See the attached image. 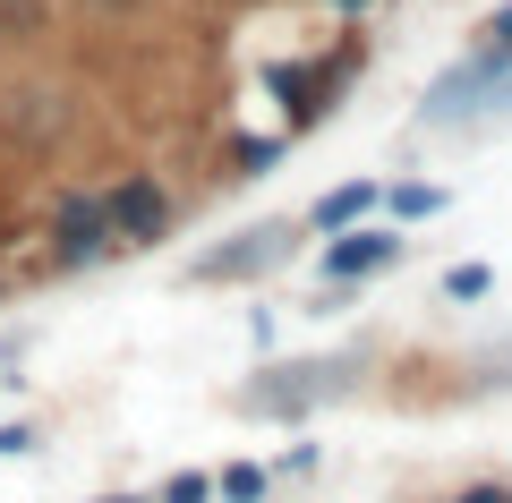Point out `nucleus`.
<instances>
[{
  "mask_svg": "<svg viewBox=\"0 0 512 503\" xmlns=\"http://www.w3.org/2000/svg\"><path fill=\"white\" fill-rule=\"evenodd\" d=\"M163 503H205V478H171V495Z\"/></svg>",
  "mask_w": 512,
  "mask_h": 503,
  "instance_id": "nucleus-9",
  "label": "nucleus"
},
{
  "mask_svg": "<svg viewBox=\"0 0 512 503\" xmlns=\"http://www.w3.org/2000/svg\"><path fill=\"white\" fill-rule=\"evenodd\" d=\"M342 9H350V0H342Z\"/></svg>",
  "mask_w": 512,
  "mask_h": 503,
  "instance_id": "nucleus-11",
  "label": "nucleus"
},
{
  "mask_svg": "<svg viewBox=\"0 0 512 503\" xmlns=\"http://www.w3.org/2000/svg\"><path fill=\"white\" fill-rule=\"evenodd\" d=\"M487 290H495L487 265H453V273H444V299H487Z\"/></svg>",
  "mask_w": 512,
  "mask_h": 503,
  "instance_id": "nucleus-6",
  "label": "nucleus"
},
{
  "mask_svg": "<svg viewBox=\"0 0 512 503\" xmlns=\"http://www.w3.org/2000/svg\"><path fill=\"white\" fill-rule=\"evenodd\" d=\"M393 256H402V239H393V231H350V239H333L325 273H333V282H359V273H384Z\"/></svg>",
  "mask_w": 512,
  "mask_h": 503,
  "instance_id": "nucleus-4",
  "label": "nucleus"
},
{
  "mask_svg": "<svg viewBox=\"0 0 512 503\" xmlns=\"http://www.w3.org/2000/svg\"><path fill=\"white\" fill-rule=\"evenodd\" d=\"M504 103H512V94H504Z\"/></svg>",
  "mask_w": 512,
  "mask_h": 503,
  "instance_id": "nucleus-12",
  "label": "nucleus"
},
{
  "mask_svg": "<svg viewBox=\"0 0 512 503\" xmlns=\"http://www.w3.org/2000/svg\"><path fill=\"white\" fill-rule=\"evenodd\" d=\"M461 503H512V495H504V486H478V495H461Z\"/></svg>",
  "mask_w": 512,
  "mask_h": 503,
  "instance_id": "nucleus-10",
  "label": "nucleus"
},
{
  "mask_svg": "<svg viewBox=\"0 0 512 503\" xmlns=\"http://www.w3.org/2000/svg\"><path fill=\"white\" fill-rule=\"evenodd\" d=\"M274 256H291V222H265V231H248V248H231V256H205V282H239V273H265Z\"/></svg>",
  "mask_w": 512,
  "mask_h": 503,
  "instance_id": "nucleus-3",
  "label": "nucleus"
},
{
  "mask_svg": "<svg viewBox=\"0 0 512 503\" xmlns=\"http://www.w3.org/2000/svg\"><path fill=\"white\" fill-rule=\"evenodd\" d=\"M256 486H265L256 469H222V495H231V503H256Z\"/></svg>",
  "mask_w": 512,
  "mask_h": 503,
  "instance_id": "nucleus-8",
  "label": "nucleus"
},
{
  "mask_svg": "<svg viewBox=\"0 0 512 503\" xmlns=\"http://www.w3.org/2000/svg\"><path fill=\"white\" fill-rule=\"evenodd\" d=\"M103 205H111V231H120V248H137V239H163V222H171V197L146 180V171H137V180H120Z\"/></svg>",
  "mask_w": 512,
  "mask_h": 503,
  "instance_id": "nucleus-2",
  "label": "nucleus"
},
{
  "mask_svg": "<svg viewBox=\"0 0 512 503\" xmlns=\"http://www.w3.org/2000/svg\"><path fill=\"white\" fill-rule=\"evenodd\" d=\"M52 248L69 256V265L111 256V248H120V231H111V205H103V197H69V205H60V222H52Z\"/></svg>",
  "mask_w": 512,
  "mask_h": 503,
  "instance_id": "nucleus-1",
  "label": "nucleus"
},
{
  "mask_svg": "<svg viewBox=\"0 0 512 503\" xmlns=\"http://www.w3.org/2000/svg\"><path fill=\"white\" fill-rule=\"evenodd\" d=\"M436 205H444V188H419V180H410V188H393V214H402V222L436 214Z\"/></svg>",
  "mask_w": 512,
  "mask_h": 503,
  "instance_id": "nucleus-7",
  "label": "nucleus"
},
{
  "mask_svg": "<svg viewBox=\"0 0 512 503\" xmlns=\"http://www.w3.org/2000/svg\"><path fill=\"white\" fill-rule=\"evenodd\" d=\"M367 214H376V188H367V180H350V188H333V197L325 205H316V231H350V222H367Z\"/></svg>",
  "mask_w": 512,
  "mask_h": 503,
  "instance_id": "nucleus-5",
  "label": "nucleus"
}]
</instances>
